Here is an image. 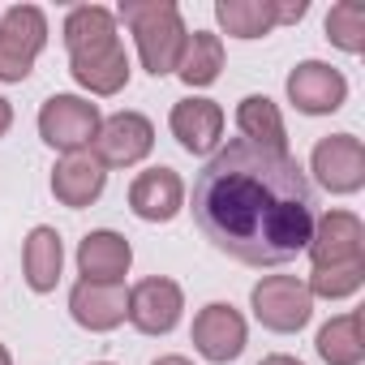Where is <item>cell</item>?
I'll use <instances>...</instances> for the list:
<instances>
[{"instance_id": "1", "label": "cell", "mask_w": 365, "mask_h": 365, "mask_svg": "<svg viewBox=\"0 0 365 365\" xmlns=\"http://www.w3.org/2000/svg\"><path fill=\"white\" fill-rule=\"evenodd\" d=\"M194 220L220 254L245 267H279L305 254L314 237V185L292 155L237 138L198 172Z\"/></svg>"}, {"instance_id": "2", "label": "cell", "mask_w": 365, "mask_h": 365, "mask_svg": "<svg viewBox=\"0 0 365 365\" xmlns=\"http://www.w3.org/2000/svg\"><path fill=\"white\" fill-rule=\"evenodd\" d=\"M65 52H69V73L82 91L95 99H112L129 86V52L116 35V14L103 5H78L65 14Z\"/></svg>"}, {"instance_id": "3", "label": "cell", "mask_w": 365, "mask_h": 365, "mask_svg": "<svg viewBox=\"0 0 365 365\" xmlns=\"http://www.w3.org/2000/svg\"><path fill=\"white\" fill-rule=\"evenodd\" d=\"M116 22L129 26V35L138 43V61L150 78L176 73L185 39H190V26H185V18H180V9L172 0H120Z\"/></svg>"}, {"instance_id": "4", "label": "cell", "mask_w": 365, "mask_h": 365, "mask_svg": "<svg viewBox=\"0 0 365 365\" xmlns=\"http://www.w3.org/2000/svg\"><path fill=\"white\" fill-rule=\"evenodd\" d=\"M48 48V14L39 5H9L0 14V82H26Z\"/></svg>"}, {"instance_id": "5", "label": "cell", "mask_w": 365, "mask_h": 365, "mask_svg": "<svg viewBox=\"0 0 365 365\" xmlns=\"http://www.w3.org/2000/svg\"><path fill=\"white\" fill-rule=\"evenodd\" d=\"M99 125H103L99 103H91V99H82V95H52V99L39 108V138H43L52 150H61V155L91 150Z\"/></svg>"}, {"instance_id": "6", "label": "cell", "mask_w": 365, "mask_h": 365, "mask_svg": "<svg viewBox=\"0 0 365 365\" xmlns=\"http://www.w3.org/2000/svg\"><path fill=\"white\" fill-rule=\"evenodd\" d=\"M250 309H254V318L267 331L292 335V331H301L314 318V297H309L305 279H297V275H267V279L254 284Z\"/></svg>"}, {"instance_id": "7", "label": "cell", "mask_w": 365, "mask_h": 365, "mask_svg": "<svg viewBox=\"0 0 365 365\" xmlns=\"http://www.w3.org/2000/svg\"><path fill=\"white\" fill-rule=\"evenodd\" d=\"M314 271L365 267V224L352 211H327L314 220V237L305 245Z\"/></svg>"}, {"instance_id": "8", "label": "cell", "mask_w": 365, "mask_h": 365, "mask_svg": "<svg viewBox=\"0 0 365 365\" xmlns=\"http://www.w3.org/2000/svg\"><path fill=\"white\" fill-rule=\"evenodd\" d=\"M150 150H155V125H150V116L129 112V108L103 116V125H99V133L91 142V155L103 168H133Z\"/></svg>"}, {"instance_id": "9", "label": "cell", "mask_w": 365, "mask_h": 365, "mask_svg": "<svg viewBox=\"0 0 365 365\" xmlns=\"http://www.w3.org/2000/svg\"><path fill=\"white\" fill-rule=\"evenodd\" d=\"M190 335H194L198 356L211 361V365H232V361L245 352V344H250V327H245L241 309L228 305V301L202 305V309L194 314V331H190Z\"/></svg>"}, {"instance_id": "10", "label": "cell", "mask_w": 365, "mask_h": 365, "mask_svg": "<svg viewBox=\"0 0 365 365\" xmlns=\"http://www.w3.org/2000/svg\"><path fill=\"white\" fill-rule=\"evenodd\" d=\"M309 172L327 194H356L365 185V146L356 133H331L318 138L314 155H309Z\"/></svg>"}, {"instance_id": "11", "label": "cell", "mask_w": 365, "mask_h": 365, "mask_svg": "<svg viewBox=\"0 0 365 365\" xmlns=\"http://www.w3.org/2000/svg\"><path fill=\"white\" fill-rule=\"evenodd\" d=\"M284 91H288V103L297 112H305V116H331V112H339L348 103V78L327 61L292 65Z\"/></svg>"}, {"instance_id": "12", "label": "cell", "mask_w": 365, "mask_h": 365, "mask_svg": "<svg viewBox=\"0 0 365 365\" xmlns=\"http://www.w3.org/2000/svg\"><path fill=\"white\" fill-rule=\"evenodd\" d=\"M180 314H185V292H180L176 279L168 275H150V279H138L129 288V318L142 335H168L176 331Z\"/></svg>"}, {"instance_id": "13", "label": "cell", "mask_w": 365, "mask_h": 365, "mask_svg": "<svg viewBox=\"0 0 365 365\" xmlns=\"http://www.w3.org/2000/svg\"><path fill=\"white\" fill-rule=\"evenodd\" d=\"M224 125H228L224 108L215 99H202V95H190V99L172 103V116H168L172 138L190 155H215L220 142H224Z\"/></svg>"}, {"instance_id": "14", "label": "cell", "mask_w": 365, "mask_h": 365, "mask_svg": "<svg viewBox=\"0 0 365 365\" xmlns=\"http://www.w3.org/2000/svg\"><path fill=\"white\" fill-rule=\"evenodd\" d=\"M180 207H185V180H180L172 168H146L133 176L129 185V211L146 224H168L180 215Z\"/></svg>"}, {"instance_id": "15", "label": "cell", "mask_w": 365, "mask_h": 365, "mask_svg": "<svg viewBox=\"0 0 365 365\" xmlns=\"http://www.w3.org/2000/svg\"><path fill=\"white\" fill-rule=\"evenodd\" d=\"M69 314H73V322L82 331L108 335V331H116L129 318V288L125 284H91V279H78L73 292H69Z\"/></svg>"}, {"instance_id": "16", "label": "cell", "mask_w": 365, "mask_h": 365, "mask_svg": "<svg viewBox=\"0 0 365 365\" xmlns=\"http://www.w3.org/2000/svg\"><path fill=\"white\" fill-rule=\"evenodd\" d=\"M103 185H108V168L91 155V150H73V155H61L56 168H52V194L61 207L69 211H82L91 202L103 198Z\"/></svg>"}, {"instance_id": "17", "label": "cell", "mask_w": 365, "mask_h": 365, "mask_svg": "<svg viewBox=\"0 0 365 365\" xmlns=\"http://www.w3.org/2000/svg\"><path fill=\"white\" fill-rule=\"evenodd\" d=\"M133 267V245L112 232V228H95L78 241V275L91 284H125Z\"/></svg>"}, {"instance_id": "18", "label": "cell", "mask_w": 365, "mask_h": 365, "mask_svg": "<svg viewBox=\"0 0 365 365\" xmlns=\"http://www.w3.org/2000/svg\"><path fill=\"white\" fill-rule=\"evenodd\" d=\"M61 271H65V241L52 224H35L26 232V245H22V279L31 292H52L61 284Z\"/></svg>"}, {"instance_id": "19", "label": "cell", "mask_w": 365, "mask_h": 365, "mask_svg": "<svg viewBox=\"0 0 365 365\" xmlns=\"http://www.w3.org/2000/svg\"><path fill=\"white\" fill-rule=\"evenodd\" d=\"M237 129H241V142H250L258 150H271V155H288V129H284V116H279L275 99L245 95L237 103Z\"/></svg>"}, {"instance_id": "20", "label": "cell", "mask_w": 365, "mask_h": 365, "mask_svg": "<svg viewBox=\"0 0 365 365\" xmlns=\"http://www.w3.org/2000/svg\"><path fill=\"white\" fill-rule=\"evenodd\" d=\"M220 73H224V39L215 31H194L185 39V52H180L176 78L190 91H202V86L220 82Z\"/></svg>"}, {"instance_id": "21", "label": "cell", "mask_w": 365, "mask_h": 365, "mask_svg": "<svg viewBox=\"0 0 365 365\" xmlns=\"http://www.w3.org/2000/svg\"><path fill=\"white\" fill-rule=\"evenodd\" d=\"M318 356L327 365H361L365 361V335H361V314L348 309V314H335L331 322L318 327V339H314Z\"/></svg>"}, {"instance_id": "22", "label": "cell", "mask_w": 365, "mask_h": 365, "mask_svg": "<svg viewBox=\"0 0 365 365\" xmlns=\"http://www.w3.org/2000/svg\"><path fill=\"white\" fill-rule=\"evenodd\" d=\"M215 22L232 39H267L275 31V5L271 0H220Z\"/></svg>"}, {"instance_id": "23", "label": "cell", "mask_w": 365, "mask_h": 365, "mask_svg": "<svg viewBox=\"0 0 365 365\" xmlns=\"http://www.w3.org/2000/svg\"><path fill=\"white\" fill-rule=\"evenodd\" d=\"M327 39L339 52L356 56L365 48V5H356V0H339V5H331V14H327Z\"/></svg>"}, {"instance_id": "24", "label": "cell", "mask_w": 365, "mask_h": 365, "mask_svg": "<svg viewBox=\"0 0 365 365\" xmlns=\"http://www.w3.org/2000/svg\"><path fill=\"white\" fill-rule=\"evenodd\" d=\"M365 284V267H339V271H309L305 288L309 297H322V301H348L356 297Z\"/></svg>"}, {"instance_id": "25", "label": "cell", "mask_w": 365, "mask_h": 365, "mask_svg": "<svg viewBox=\"0 0 365 365\" xmlns=\"http://www.w3.org/2000/svg\"><path fill=\"white\" fill-rule=\"evenodd\" d=\"M275 5V26H297L309 14V0H271Z\"/></svg>"}, {"instance_id": "26", "label": "cell", "mask_w": 365, "mask_h": 365, "mask_svg": "<svg viewBox=\"0 0 365 365\" xmlns=\"http://www.w3.org/2000/svg\"><path fill=\"white\" fill-rule=\"evenodd\" d=\"M9 125H14V103H9V99H0V138L9 133Z\"/></svg>"}, {"instance_id": "27", "label": "cell", "mask_w": 365, "mask_h": 365, "mask_svg": "<svg viewBox=\"0 0 365 365\" xmlns=\"http://www.w3.org/2000/svg\"><path fill=\"white\" fill-rule=\"evenodd\" d=\"M258 365H305V361H297V356H288V352H271V356H262Z\"/></svg>"}, {"instance_id": "28", "label": "cell", "mask_w": 365, "mask_h": 365, "mask_svg": "<svg viewBox=\"0 0 365 365\" xmlns=\"http://www.w3.org/2000/svg\"><path fill=\"white\" fill-rule=\"evenodd\" d=\"M150 365H194L190 356H176V352H168V356H159V361H150Z\"/></svg>"}, {"instance_id": "29", "label": "cell", "mask_w": 365, "mask_h": 365, "mask_svg": "<svg viewBox=\"0 0 365 365\" xmlns=\"http://www.w3.org/2000/svg\"><path fill=\"white\" fill-rule=\"evenodd\" d=\"M0 365H14V356H9V348L0 344Z\"/></svg>"}, {"instance_id": "30", "label": "cell", "mask_w": 365, "mask_h": 365, "mask_svg": "<svg viewBox=\"0 0 365 365\" xmlns=\"http://www.w3.org/2000/svg\"><path fill=\"white\" fill-rule=\"evenodd\" d=\"M95 365H116V361H95Z\"/></svg>"}]
</instances>
